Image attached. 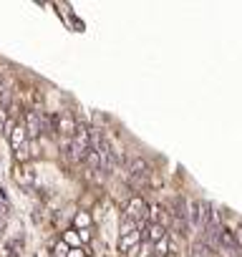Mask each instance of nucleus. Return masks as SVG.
I'll return each mask as SVG.
<instances>
[{
  "instance_id": "20e7f679",
  "label": "nucleus",
  "mask_w": 242,
  "mask_h": 257,
  "mask_svg": "<svg viewBox=\"0 0 242 257\" xmlns=\"http://www.w3.org/2000/svg\"><path fill=\"white\" fill-rule=\"evenodd\" d=\"M192 257H217L209 247H204V244H194V249H192Z\"/></svg>"
},
{
  "instance_id": "9b49d317",
  "label": "nucleus",
  "mask_w": 242,
  "mask_h": 257,
  "mask_svg": "<svg viewBox=\"0 0 242 257\" xmlns=\"http://www.w3.org/2000/svg\"><path fill=\"white\" fill-rule=\"evenodd\" d=\"M234 244H242V229H237V237H234Z\"/></svg>"
},
{
  "instance_id": "6e6552de",
  "label": "nucleus",
  "mask_w": 242,
  "mask_h": 257,
  "mask_svg": "<svg viewBox=\"0 0 242 257\" xmlns=\"http://www.w3.org/2000/svg\"><path fill=\"white\" fill-rule=\"evenodd\" d=\"M88 222H91V217H88L86 212H78V214H76V224H78V227H88Z\"/></svg>"
},
{
  "instance_id": "423d86ee",
  "label": "nucleus",
  "mask_w": 242,
  "mask_h": 257,
  "mask_svg": "<svg viewBox=\"0 0 242 257\" xmlns=\"http://www.w3.org/2000/svg\"><path fill=\"white\" fill-rule=\"evenodd\" d=\"M63 242H66V244H73V249H76V247L81 244V239H78V234H76V232H71V229H68V232L63 234Z\"/></svg>"
},
{
  "instance_id": "1a4fd4ad",
  "label": "nucleus",
  "mask_w": 242,
  "mask_h": 257,
  "mask_svg": "<svg viewBox=\"0 0 242 257\" xmlns=\"http://www.w3.org/2000/svg\"><path fill=\"white\" fill-rule=\"evenodd\" d=\"M167 249H169L167 239H159V244H157V254H167Z\"/></svg>"
},
{
  "instance_id": "7ed1b4c3",
  "label": "nucleus",
  "mask_w": 242,
  "mask_h": 257,
  "mask_svg": "<svg viewBox=\"0 0 242 257\" xmlns=\"http://www.w3.org/2000/svg\"><path fill=\"white\" fill-rule=\"evenodd\" d=\"M129 214H134L137 219L147 217V212H144V204H142V199H132V204H129Z\"/></svg>"
},
{
  "instance_id": "f03ea898",
  "label": "nucleus",
  "mask_w": 242,
  "mask_h": 257,
  "mask_svg": "<svg viewBox=\"0 0 242 257\" xmlns=\"http://www.w3.org/2000/svg\"><path fill=\"white\" fill-rule=\"evenodd\" d=\"M139 237H142V232L139 229H134V232H129V234H124V239H121V249H132L134 244H139Z\"/></svg>"
},
{
  "instance_id": "39448f33",
  "label": "nucleus",
  "mask_w": 242,
  "mask_h": 257,
  "mask_svg": "<svg viewBox=\"0 0 242 257\" xmlns=\"http://www.w3.org/2000/svg\"><path fill=\"white\" fill-rule=\"evenodd\" d=\"M149 237L152 239H164V227L162 224H152L149 227Z\"/></svg>"
},
{
  "instance_id": "9d476101",
  "label": "nucleus",
  "mask_w": 242,
  "mask_h": 257,
  "mask_svg": "<svg viewBox=\"0 0 242 257\" xmlns=\"http://www.w3.org/2000/svg\"><path fill=\"white\" fill-rule=\"evenodd\" d=\"M68 257H86V254H83V252L76 247V249H68Z\"/></svg>"
},
{
  "instance_id": "0eeeda50",
  "label": "nucleus",
  "mask_w": 242,
  "mask_h": 257,
  "mask_svg": "<svg viewBox=\"0 0 242 257\" xmlns=\"http://www.w3.org/2000/svg\"><path fill=\"white\" fill-rule=\"evenodd\" d=\"M53 257H68V244H66V242L56 244V247H53Z\"/></svg>"
},
{
  "instance_id": "f257e3e1",
  "label": "nucleus",
  "mask_w": 242,
  "mask_h": 257,
  "mask_svg": "<svg viewBox=\"0 0 242 257\" xmlns=\"http://www.w3.org/2000/svg\"><path fill=\"white\" fill-rule=\"evenodd\" d=\"M26 134H28V132H26L23 126H16V128H13V137H11V144H13V149H16V152H18V149H23V144H26V139H28Z\"/></svg>"
}]
</instances>
